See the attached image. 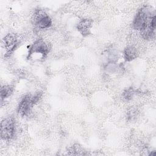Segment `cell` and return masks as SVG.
Masks as SVG:
<instances>
[{"instance_id": "obj_6", "label": "cell", "mask_w": 156, "mask_h": 156, "mask_svg": "<svg viewBox=\"0 0 156 156\" xmlns=\"http://www.w3.org/2000/svg\"><path fill=\"white\" fill-rule=\"evenodd\" d=\"M3 44L6 49V52L4 57H9L18 47L19 42L16 34L13 33H9L7 34L2 39Z\"/></svg>"}, {"instance_id": "obj_10", "label": "cell", "mask_w": 156, "mask_h": 156, "mask_svg": "<svg viewBox=\"0 0 156 156\" xmlns=\"http://www.w3.org/2000/svg\"><path fill=\"white\" fill-rule=\"evenodd\" d=\"M135 90L132 87L126 88V90H124V91L122 93L123 99L127 102L130 101L133 98V95L135 93Z\"/></svg>"}, {"instance_id": "obj_5", "label": "cell", "mask_w": 156, "mask_h": 156, "mask_svg": "<svg viewBox=\"0 0 156 156\" xmlns=\"http://www.w3.org/2000/svg\"><path fill=\"white\" fill-rule=\"evenodd\" d=\"M34 105L32 95L30 94H25L21 99L18 104L17 112L21 116H26L30 113L31 109Z\"/></svg>"}, {"instance_id": "obj_11", "label": "cell", "mask_w": 156, "mask_h": 156, "mask_svg": "<svg viewBox=\"0 0 156 156\" xmlns=\"http://www.w3.org/2000/svg\"><path fill=\"white\" fill-rule=\"evenodd\" d=\"M138 115V110L136 108L132 107L127 112V119L128 121H133Z\"/></svg>"}, {"instance_id": "obj_1", "label": "cell", "mask_w": 156, "mask_h": 156, "mask_svg": "<svg viewBox=\"0 0 156 156\" xmlns=\"http://www.w3.org/2000/svg\"><path fill=\"white\" fill-rule=\"evenodd\" d=\"M155 15L152 12L151 8L147 5L141 7L136 12L133 20L132 27L140 30L141 32H155Z\"/></svg>"}, {"instance_id": "obj_2", "label": "cell", "mask_w": 156, "mask_h": 156, "mask_svg": "<svg viewBox=\"0 0 156 156\" xmlns=\"http://www.w3.org/2000/svg\"><path fill=\"white\" fill-rule=\"evenodd\" d=\"M49 44L42 38H38L29 46L27 58L29 59L33 54H38L44 59L49 54Z\"/></svg>"}, {"instance_id": "obj_4", "label": "cell", "mask_w": 156, "mask_h": 156, "mask_svg": "<svg viewBox=\"0 0 156 156\" xmlns=\"http://www.w3.org/2000/svg\"><path fill=\"white\" fill-rule=\"evenodd\" d=\"M34 23L39 29H45L52 26V20L43 10H37L34 14Z\"/></svg>"}, {"instance_id": "obj_7", "label": "cell", "mask_w": 156, "mask_h": 156, "mask_svg": "<svg viewBox=\"0 0 156 156\" xmlns=\"http://www.w3.org/2000/svg\"><path fill=\"white\" fill-rule=\"evenodd\" d=\"M93 26V20L88 18H83L77 24V29L83 37H87L91 34V28Z\"/></svg>"}, {"instance_id": "obj_9", "label": "cell", "mask_w": 156, "mask_h": 156, "mask_svg": "<svg viewBox=\"0 0 156 156\" xmlns=\"http://www.w3.org/2000/svg\"><path fill=\"white\" fill-rule=\"evenodd\" d=\"M13 88L11 85H4L1 88V101L9 98L12 94Z\"/></svg>"}, {"instance_id": "obj_3", "label": "cell", "mask_w": 156, "mask_h": 156, "mask_svg": "<svg viewBox=\"0 0 156 156\" xmlns=\"http://www.w3.org/2000/svg\"><path fill=\"white\" fill-rule=\"evenodd\" d=\"M15 134V121L13 117L4 119L1 123V136L4 140L13 138Z\"/></svg>"}, {"instance_id": "obj_8", "label": "cell", "mask_w": 156, "mask_h": 156, "mask_svg": "<svg viewBox=\"0 0 156 156\" xmlns=\"http://www.w3.org/2000/svg\"><path fill=\"white\" fill-rule=\"evenodd\" d=\"M138 55V51L136 48L132 46H127L123 51V57L126 62H130L135 59Z\"/></svg>"}]
</instances>
